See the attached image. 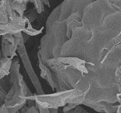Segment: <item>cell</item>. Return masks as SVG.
I'll list each match as a JSON object with an SVG mask.
<instances>
[{
	"instance_id": "obj_1",
	"label": "cell",
	"mask_w": 121,
	"mask_h": 113,
	"mask_svg": "<svg viewBox=\"0 0 121 113\" xmlns=\"http://www.w3.org/2000/svg\"><path fill=\"white\" fill-rule=\"evenodd\" d=\"M17 50L18 52V54H19V56H20V58H21V60H22V62L23 64V66L25 68L26 73H27L32 85H33L35 88L37 94H39V95L43 94V87L40 84L39 79L37 77L35 72L34 71L33 66H32L31 62H30L29 57H28V54H27V53H26L25 46H24L23 45L18 46Z\"/></svg>"
},
{
	"instance_id": "obj_2",
	"label": "cell",
	"mask_w": 121,
	"mask_h": 113,
	"mask_svg": "<svg viewBox=\"0 0 121 113\" xmlns=\"http://www.w3.org/2000/svg\"><path fill=\"white\" fill-rule=\"evenodd\" d=\"M27 113H39L37 108H35V105H31L28 107L27 108Z\"/></svg>"
},
{
	"instance_id": "obj_3",
	"label": "cell",
	"mask_w": 121,
	"mask_h": 113,
	"mask_svg": "<svg viewBox=\"0 0 121 113\" xmlns=\"http://www.w3.org/2000/svg\"><path fill=\"white\" fill-rule=\"evenodd\" d=\"M0 113H9L8 112V108L4 104L0 106Z\"/></svg>"
},
{
	"instance_id": "obj_4",
	"label": "cell",
	"mask_w": 121,
	"mask_h": 113,
	"mask_svg": "<svg viewBox=\"0 0 121 113\" xmlns=\"http://www.w3.org/2000/svg\"><path fill=\"white\" fill-rule=\"evenodd\" d=\"M3 53H0V61H1L2 60V58H3Z\"/></svg>"
},
{
	"instance_id": "obj_5",
	"label": "cell",
	"mask_w": 121,
	"mask_h": 113,
	"mask_svg": "<svg viewBox=\"0 0 121 113\" xmlns=\"http://www.w3.org/2000/svg\"><path fill=\"white\" fill-rule=\"evenodd\" d=\"M16 113H20V112H19V111H18V112H16Z\"/></svg>"
}]
</instances>
